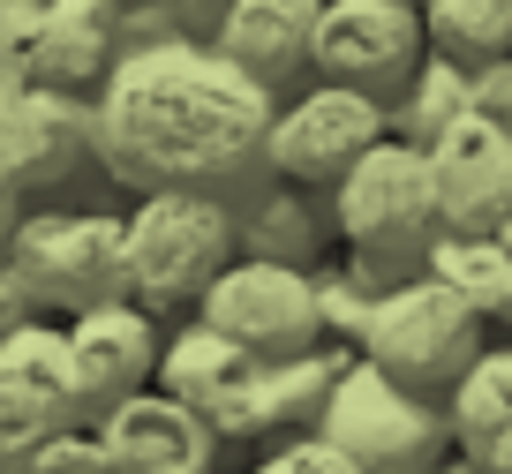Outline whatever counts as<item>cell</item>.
<instances>
[{
    "label": "cell",
    "mask_w": 512,
    "mask_h": 474,
    "mask_svg": "<svg viewBox=\"0 0 512 474\" xmlns=\"http://www.w3.org/2000/svg\"><path fill=\"white\" fill-rule=\"evenodd\" d=\"M159 8L174 16V31H181V38H196V46H204V38H211V23L226 16V0H159Z\"/></svg>",
    "instance_id": "26"
},
{
    "label": "cell",
    "mask_w": 512,
    "mask_h": 474,
    "mask_svg": "<svg viewBox=\"0 0 512 474\" xmlns=\"http://www.w3.org/2000/svg\"><path fill=\"white\" fill-rule=\"evenodd\" d=\"M234 256H272V264H324V241H332V189H302L287 174H249L234 196Z\"/></svg>",
    "instance_id": "16"
},
{
    "label": "cell",
    "mask_w": 512,
    "mask_h": 474,
    "mask_svg": "<svg viewBox=\"0 0 512 474\" xmlns=\"http://www.w3.org/2000/svg\"><path fill=\"white\" fill-rule=\"evenodd\" d=\"M113 8L121 0H46L31 31V76L46 91H98L113 68Z\"/></svg>",
    "instance_id": "17"
},
{
    "label": "cell",
    "mask_w": 512,
    "mask_h": 474,
    "mask_svg": "<svg viewBox=\"0 0 512 474\" xmlns=\"http://www.w3.org/2000/svg\"><path fill=\"white\" fill-rule=\"evenodd\" d=\"M264 369H272L264 354L234 347L226 332H211V324H181V332L159 347L151 384H159L166 399H181L219 444L226 437L256 444V437H264Z\"/></svg>",
    "instance_id": "9"
},
{
    "label": "cell",
    "mask_w": 512,
    "mask_h": 474,
    "mask_svg": "<svg viewBox=\"0 0 512 474\" xmlns=\"http://www.w3.org/2000/svg\"><path fill=\"white\" fill-rule=\"evenodd\" d=\"M422 53H430V38H422L415 0H317V38H309L317 83L392 106L422 68Z\"/></svg>",
    "instance_id": "7"
},
{
    "label": "cell",
    "mask_w": 512,
    "mask_h": 474,
    "mask_svg": "<svg viewBox=\"0 0 512 474\" xmlns=\"http://www.w3.org/2000/svg\"><path fill=\"white\" fill-rule=\"evenodd\" d=\"M332 234L347 241L339 256H347L377 294L415 279L430 241L445 234V226H437V196H430V166H422L415 143L377 136L347 174L332 181Z\"/></svg>",
    "instance_id": "2"
},
{
    "label": "cell",
    "mask_w": 512,
    "mask_h": 474,
    "mask_svg": "<svg viewBox=\"0 0 512 474\" xmlns=\"http://www.w3.org/2000/svg\"><path fill=\"white\" fill-rule=\"evenodd\" d=\"M249 474H362V467H354L324 429H302V437H272V452L256 459Z\"/></svg>",
    "instance_id": "24"
},
{
    "label": "cell",
    "mask_w": 512,
    "mask_h": 474,
    "mask_svg": "<svg viewBox=\"0 0 512 474\" xmlns=\"http://www.w3.org/2000/svg\"><path fill=\"white\" fill-rule=\"evenodd\" d=\"M8 324H23V294H16V279L0 271V332H8Z\"/></svg>",
    "instance_id": "27"
},
{
    "label": "cell",
    "mask_w": 512,
    "mask_h": 474,
    "mask_svg": "<svg viewBox=\"0 0 512 474\" xmlns=\"http://www.w3.org/2000/svg\"><path fill=\"white\" fill-rule=\"evenodd\" d=\"M317 429L354 459L362 474H430L452 452L445 437V399H422L407 384H392L377 362L347 354V369L332 377Z\"/></svg>",
    "instance_id": "5"
},
{
    "label": "cell",
    "mask_w": 512,
    "mask_h": 474,
    "mask_svg": "<svg viewBox=\"0 0 512 474\" xmlns=\"http://www.w3.org/2000/svg\"><path fill=\"white\" fill-rule=\"evenodd\" d=\"M482 347H490V339H482V316L467 309L452 286H437L430 271L384 286V294L369 301L362 339H354L362 362H377L392 384H407V392H422V399H445Z\"/></svg>",
    "instance_id": "4"
},
{
    "label": "cell",
    "mask_w": 512,
    "mask_h": 474,
    "mask_svg": "<svg viewBox=\"0 0 512 474\" xmlns=\"http://www.w3.org/2000/svg\"><path fill=\"white\" fill-rule=\"evenodd\" d=\"M8 279L23 309H91L128 294L121 279V219L106 211H38L8 234Z\"/></svg>",
    "instance_id": "6"
},
{
    "label": "cell",
    "mask_w": 512,
    "mask_h": 474,
    "mask_svg": "<svg viewBox=\"0 0 512 474\" xmlns=\"http://www.w3.org/2000/svg\"><path fill=\"white\" fill-rule=\"evenodd\" d=\"M8 474H106V452H98L91 422H68V429H53L46 444H31Z\"/></svg>",
    "instance_id": "23"
},
{
    "label": "cell",
    "mask_w": 512,
    "mask_h": 474,
    "mask_svg": "<svg viewBox=\"0 0 512 474\" xmlns=\"http://www.w3.org/2000/svg\"><path fill=\"white\" fill-rule=\"evenodd\" d=\"M309 294H317V324L332 339H362V324H369V301H377V286L362 279V271L339 256V264H309Z\"/></svg>",
    "instance_id": "22"
},
{
    "label": "cell",
    "mask_w": 512,
    "mask_h": 474,
    "mask_svg": "<svg viewBox=\"0 0 512 474\" xmlns=\"http://www.w3.org/2000/svg\"><path fill=\"white\" fill-rule=\"evenodd\" d=\"M309 38H317V0H226V16L211 23L204 46L219 53V61H234L241 76L279 106V98H294L302 83H317Z\"/></svg>",
    "instance_id": "15"
},
{
    "label": "cell",
    "mask_w": 512,
    "mask_h": 474,
    "mask_svg": "<svg viewBox=\"0 0 512 474\" xmlns=\"http://www.w3.org/2000/svg\"><path fill=\"white\" fill-rule=\"evenodd\" d=\"M445 437L482 474H512V347H482L445 392Z\"/></svg>",
    "instance_id": "18"
},
{
    "label": "cell",
    "mask_w": 512,
    "mask_h": 474,
    "mask_svg": "<svg viewBox=\"0 0 512 474\" xmlns=\"http://www.w3.org/2000/svg\"><path fill=\"white\" fill-rule=\"evenodd\" d=\"M91 437L106 452V474H211L219 467V437L181 399H166L159 384L113 399L91 422Z\"/></svg>",
    "instance_id": "14"
},
{
    "label": "cell",
    "mask_w": 512,
    "mask_h": 474,
    "mask_svg": "<svg viewBox=\"0 0 512 474\" xmlns=\"http://www.w3.org/2000/svg\"><path fill=\"white\" fill-rule=\"evenodd\" d=\"M196 324L226 332L234 347L264 354V362L302 354V347H317V339H324L317 294H309V271L272 264V256H226L219 279L196 294Z\"/></svg>",
    "instance_id": "8"
},
{
    "label": "cell",
    "mask_w": 512,
    "mask_h": 474,
    "mask_svg": "<svg viewBox=\"0 0 512 474\" xmlns=\"http://www.w3.org/2000/svg\"><path fill=\"white\" fill-rule=\"evenodd\" d=\"M264 128H272V98L196 38L113 53L106 83L91 98L98 166L144 196L151 189L234 196L249 174H264Z\"/></svg>",
    "instance_id": "1"
},
{
    "label": "cell",
    "mask_w": 512,
    "mask_h": 474,
    "mask_svg": "<svg viewBox=\"0 0 512 474\" xmlns=\"http://www.w3.org/2000/svg\"><path fill=\"white\" fill-rule=\"evenodd\" d=\"M422 166H430V196H437L445 234H497L512 219V136L490 128L475 106L422 143Z\"/></svg>",
    "instance_id": "12"
},
{
    "label": "cell",
    "mask_w": 512,
    "mask_h": 474,
    "mask_svg": "<svg viewBox=\"0 0 512 474\" xmlns=\"http://www.w3.org/2000/svg\"><path fill=\"white\" fill-rule=\"evenodd\" d=\"M61 362H68V392H76V414L98 422L113 399L144 392L151 369H159V316L136 309L128 294L91 301L61 324Z\"/></svg>",
    "instance_id": "11"
},
{
    "label": "cell",
    "mask_w": 512,
    "mask_h": 474,
    "mask_svg": "<svg viewBox=\"0 0 512 474\" xmlns=\"http://www.w3.org/2000/svg\"><path fill=\"white\" fill-rule=\"evenodd\" d=\"M497 249H505V264H512V219H505V226H497Z\"/></svg>",
    "instance_id": "29"
},
{
    "label": "cell",
    "mask_w": 512,
    "mask_h": 474,
    "mask_svg": "<svg viewBox=\"0 0 512 474\" xmlns=\"http://www.w3.org/2000/svg\"><path fill=\"white\" fill-rule=\"evenodd\" d=\"M467 106H475L490 128H505V136H512V53L467 68Z\"/></svg>",
    "instance_id": "25"
},
{
    "label": "cell",
    "mask_w": 512,
    "mask_h": 474,
    "mask_svg": "<svg viewBox=\"0 0 512 474\" xmlns=\"http://www.w3.org/2000/svg\"><path fill=\"white\" fill-rule=\"evenodd\" d=\"M422 271H430L437 286H452L482 324H512V264H505V249H497V234H437L430 256H422Z\"/></svg>",
    "instance_id": "19"
},
{
    "label": "cell",
    "mask_w": 512,
    "mask_h": 474,
    "mask_svg": "<svg viewBox=\"0 0 512 474\" xmlns=\"http://www.w3.org/2000/svg\"><path fill=\"white\" fill-rule=\"evenodd\" d=\"M226 256H234V211H226V196L151 189L121 219V279H128V301L151 316L196 309V294L219 279Z\"/></svg>",
    "instance_id": "3"
},
{
    "label": "cell",
    "mask_w": 512,
    "mask_h": 474,
    "mask_svg": "<svg viewBox=\"0 0 512 474\" xmlns=\"http://www.w3.org/2000/svg\"><path fill=\"white\" fill-rule=\"evenodd\" d=\"M415 16L430 53H445L460 68L512 53V0H415Z\"/></svg>",
    "instance_id": "20"
},
{
    "label": "cell",
    "mask_w": 512,
    "mask_h": 474,
    "mask_svg": "<svg viewBox=\"0 0 512 474\" xmlns=\"http://www.w3.org/2000/svg\"><path fill=\"white\" fill-rule=\"evenodd\" d=\"M68 422H83V414H76V392H68L61 324L23 316V324L0 332V474Z\"/></svg>",
    "instance_id": "13"
},
{
    "label": "cell",
    "mask_w": 512,
    "mask_h": 474,
    "mask_svg": "<svg viewBox=\"0 0 512 474\" xmlns=\"http://www.w3.org/2000/svg\"><path fill=\"white\" fill-rule=\"evenodd\" d=\"M467 113V68L445 61V53H422V68L407 76V91L384 106V136H400V143H430L445 121H460Z\"/></svg>",
    "instance_id": "21"
},
{
    "label": "cell",
    "mask_w": 512,
    "mask_h": 474,
    "mask_svg": "<svg viewBox=\"0 0 512 474\" xmlns=\"http://www.w3.org/2000/svg\"><path fill=\"white\" fill-rule=\"evenodd\" d=\"M384 136V106L362 91H339V83H302L294 98L272 106L264 128V166L302 189H332L354 158Z\"/></svg>",
    "instance_id": "10"
},
{
    "label": "cell",
    "mask_w": 512,
    "mask_h": 474,
    "mask_svg": "<svg viewBox=\"0 0 512 474\" xmlns=\"http://www.w3.org/2000/svg\"><path fill=\"white\" fill-rule=\"evenodd\" d=\"M430 474H482V467H475V459H437Z\"/></svg>",
    "instance_id": "28"
}]
</instances>
